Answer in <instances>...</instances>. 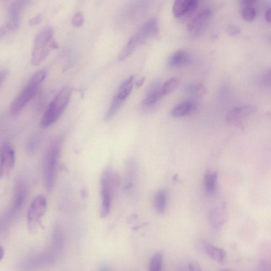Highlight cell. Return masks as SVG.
<instances>
[{
	"mask_svg": "<svg viewBox=\"0 0 271 271\" xmlns=\"http://www.w3.org/2000/svg\"><path fill=\"white\" fill-rule=\"evenodd\" d=\"M139 46L137 41L132 36L128 41L126 46L123 48L119 55V59L120 61L126 59L132 53L136 48Z\"/></svg>",
	"mask_w": 271,
	"mask_h": 271,
	"instance_id": "24",
	"label": "cell"
},
{
	"mask_svg": "<svg viewBox=\"0 0 271 271\" xmlns=\"http://www.w3.org/2000/svg\"><path fill=\"white\" fill-rule=\"evenodd\" d=\"M123 103L124 101L119 99L116 96L114 97L106 114L105 120L109 121L115 116Z\"/></svg>",
	"mask_w": 271,
	"mask_h": 271,
	"instance_id": "23",
	"label": "cell"
},
{
	"mask_svg": "<svg viewBox=\"0 0 271 271\" xmlns=\"http://www.w3.org/2000/svg\"><path fill=\"white\" fill-rule=\"evenodd\" d=\"M84 17L82 13L78 12L74 16L72 20V24L76 27H80L84 24Z\"/></svg>",
	"mask_w": 271,
	"mask_h": 271,
	"instance_id": "29",
	"label": "cell"
},
{
	"mask_svg": "<svg viewBox=\"0 0 271 271\" xmlns=\"http://www.w3.org/2000/svg\"><path fill=\"white\" fill-rule=\"evenodd\" d=\"M213 15V10L206 8L195 16L187 25V30L195 37L202 35L209 24Z\"/></svg>",
	"mask_w": 271,
	"mask_h": 271,
	"instance_id": "7",
	"label": "cell"
},
{
	"mask_svg": "<svg viewBox=\"0 0 271 271\" xmlns=\"http://www.w3.org/2000/svg\"><path fill=\"white\" fill-rule=\"evenodd\" d=\"M196 107V103L194 101L186 100L182 102L173 108L171 115L175 118L184 117L194 111Z\"/></svg>",
	"mask_w": 271,
	"mask_h": 271,
	"instance_id": "16",
	"label": "cell"
},
{
	"mask_svg": "<svg viewBox=\"0 0 271 271\" xmlns=\"http://www.w3.org/2000/svg\"><path fill=\"white\" fill-rule=\"evenodd\" d=\"M163 96L161 81H155L152 83L145 93L143 101V105L148 107L153 106Z\"/></svg>",
	"mask_w": 271,
	"mask_h": 271,
	"instance_id": "12",
	"label": "cell"
},
{
	"mask_svg": "<svg viewBox=\"0 0 271 271\" xmlns=\"http://www.w3.org/2000/svg\"><path fill=\"white\" fill-rule=\"evenodd\" d=\"M167 202V193L164 190H161L156 193L154 204L155 209L158 214H162L164 213Z\"/></svg>",
	"mask_w": 271,
	"mask_h": 271,
	"instance_id": "21",
	"label": "cell"
},
{
	"mask_svg": "<svg viewBox=\"0 0 271 271\" xmlns=\"http://www.w3.org/2000/svg\"><path fill=\"white\" fill-rule=\"evenodd\" d=\"M190 271H202L200 265L196 262H191L189 265Z\"/></svg>",
	"mask_w": 271,
	"mask_h": 271,
	"instance_id": "33",
	"label": "cell"
},
{
	"mask_svg": "<svg viewBox=\"0 0 271 271\" xmlns=\"http://www.w3.org/2000/svg\"><path fill=\"white\" fill-rule=\"evenodd\" d=\"M217 180L218 175L216 172H208L205 175L204 180V189L208 195H212L215 192Z\"/></svg>",
	"mask_w": 271,
	"mask_h": 271,
	"instance_id": "19",
	"label": "cell"
},
{
	"mask_svg": "<svg viewBox=\"0 0 271 271\" xmlns=\"http://www.w3.org/2000/svg\"><path fill=\"white\" fill-rule=\"evenodd\" d=\"M190 61V56L186 51L179 50L170 57L168 65L171 69L179 68L189 63Z\"/></svg>",
	"mask_w": 271,
	"mask_h": 271,
	"instance_id": "14",
	"label": "cell"
},
{
	"mask_svg": "<svg viewBox=\"0 0 271 271\" xmlns=\"http://www.w3.org/2000/svg\"><path fill=\"white\" fill-rule=\"evenodd\" d=\"M9 31L10 30L6 24L0 27V38H2L6 35Z\"/></svg>",
	"mask_w": 271,
	"mask_h": 271,
	"instance_id": "35",
	"label": "cell"
},
{
	"mask_svg": "<svg viewBox=\"0 0 271 271\" xmlns=\"http://www.w3.org/2000/svg\"><path fill=\"white\" fill-rule=\"evenodd\" d=\"M263 83L265 85H270V70H267L263 76Z\"/></svg>",
	"mask_w": 271,
	"mask_h": 271,
	"instance_id": "34",
	"label": "cell"
},
{
	"mask_svg": "<svg viewBox=\"0 0 271 271\" xmlns=\"http://www.w3.org/2000/svg\"><path fill=\"white\" fill-rule=\"evenodd\" d=\"M61 147V141H55L50 146L46 155L44 162V180L48 191H51L54 186Z\"/></svg>",
	"mask_w": 271,
	"mask_h": 271,
	"instance_id": "5",
	"label": "cell"
},
{
	"mask_svg": "<svg viewBox=\"0 0 271 271\" xmlns=\"http://www.w3.org/2000/svg\"><path fill=\"white\" fill-rule=\"evenodd\" d=\"M265 17L267 22H270V8L268 7L265 11Z\"/></svg>",
	"mask_w": 271,
	"mask_h": 271,
	"instance_id": "36",
	"label": "cell"
},
{
	"mask_svg": "<svg viewBox=\"0 0 271 271\" xmlns=\"http://www.w3.org/2000/svg\"><path fill=\"white\" fill-rule=\"evenodd\" d=\"M179 85V80L176 78H172L167 81L162 86V91L163 95L166 96L169 95L173 92Z\"/></svg>",
	"mask_w": 271,
	"mask_h": 271,
	"instance_id": "27",
	"label": "cell"
},
{
	"mask_svg": "<svg viewBox=\"0 0 271 271\" xmlns=\"http://www.w3.org/2000/svg\"><path fill=\"white\" fill-rule=\"evenodd\" d=\"M163 255L160 253L154 254L151 258L149 264V271H162Z\"/></svg>",
	"mask_w": 271,
	"mask_h": 271,
	"instance_id": "26",
	"label": "cell"
},
{
	"mask_svg": "<svg viewBox=\"0 0 271 271\" xmlns=\"http://www.w3.org/2000/svg\"><path fill=\"white\" fill-rule=\"evenodd\" d=\"M29 3L27 1H18L10 6L8 10L9 19L6 24L10 31L15 30L18 28L24 8Z\"/></svg>",
	"mask_w": 271,
	"mask_h": 271,
	"instance_id": "10",
	"label": "cell"
},
{
	"mask_svg": "<svg viewBox=\"0 0 271 271\" xmlns=\"http://www.w3.org/2000/svg\"><path fill=\"white\" fill-rule=\"evenodd\" d=\"M41 19H42V16L41 15H38L29 20V24L30 26H36L41 22Z\"/></svg>",
	"mask_w": 271,
	"mask_h": 271,
	"instance_id": "32",
	"label": "cell"
},
{
	"mask_svg": "<svg viewBox=\"0 0 271 271\" xmlns=\"http://www.w3.org/2000/svg\"><path fill=\"white\" fill-rule=\"evenodd\" d=\"M47 72L45 70L37 71L30 77L27 84L13 100L10 111L17 115L24 109L27 103L35 96L39 86L45 79Z\"/></svg>",
	"mask_w": 271,
	"mask_h": 271,
	"instance_id": "1",
	"label": "cell"
},
{
	"mask_svg": "<svg viewBox=\"0 0 271 271\" xmlns=\"http://www.w3.org/2000/svg\"><path fill=\"white\" fill-rule=\"evenodd\" d=\"M134 77L131 76L121 85L116 96L124 102L129 97L133 87Z\"/></svg>",
	"mask_w": 271,
	"mask_h": 271,
	"instance_id": "20",
	"label": "cell"
},
{
	"mask_svg": "<svg viewBox=\"0 0 271 271\" xmlns=\"http://www.w3.org/2000/svg\"><path fill=\"white\" fill-rule=\"evenodd\" d=\"M185 92L194 97H201L207 93V89L201 83H191L187 85L184 88Z\"/></svg>",
	"mask_w": 271,
	"mask_h": 271,
	"instance_id": "22",
	"label": "cell"
},
{
	"mask_svg": "<svg viewBox=\"0 0 271 271\" xmlns=\"http://www.w3.org/2000/svg\"><path fill=\"white\" fill-rule=\"evenodd\" d=\"M145 78L141 79L140 81L138 82L137 83V86L138 88L141 87L143 84L145 82Z\"/></svg>",
	"mask_w": 271,
	"mask_h": 271,
	"instance_id": "37",
	"label": "cell"
},
{
	"mask_svg": "<svg viewBox=\"0 0 271 271\" xmlns=\"http://www.w3.org/2000/svg\"><path fill=\"white\" fill-rule=\"evenodd\" d=\"M100 271H110L109 269H108L106 267H103L101 269Z\"/></svg>",
	"mask_w": 271,
	"mask_h": 271,
	"instance_id": "39",
	"label": "cell"
},
{
	"mask_svg": "<svg viewBox=\"0 0 271 271\" xmlns=\"http://www.w3.org/2000/svg\"><path fill=\"white\" fill-rule=\"evenodd\" d=\"M242 16L243 18L248 22H251L255 19L257 12L254 5L242 8Z\"/></svg>",
	"mask_w": 271,
	"mask_h": 271,
	"instance_id": "28",
	"label": "cell"
},
{
	"mask_svg": "<svg viewBox=\"0 0 271 271\" xmlns=\"http://www.w3.org/2000/svg\"><path fill=\"white\" fill-rule=\"evenodd\" d=\"M15 152L11 145L4 144L0 151V178L8 176L14 168Z\"/></svg>",
	"mask_w": 271,
	"mask_h": 271,
	"instance_id": "8",
	"label": "cell"
},
{
	"mask_svg": "<svg viewBox=\"0 0 271 271\" xmlns=\"http://www.w3.org/2000/svg\"><path fill=\"white\" fill-rule=\"evenodd\" d=\"M256 111L257 108L252 105L238 106L228 113L226 120L229 123H233L245 117L252 115Z\"/></svg>",
	"mask_w": 271,
	"mask_h": 271,
	"instance_id": "13",
	"label": "cell"
},
{
	"mask_svg": "<svg viewBox=\"0 0 271 271\" xmlns=\"http://www.w3.org/2000/svg\"><path fill=\"white\" fill-rule=\"evenodd\" d=\"M137 166L133 162L130 161L127 164L125 179L126 189L128 190L132 188L137 178Z\"/></svg>",
	"mask_w": 271,
	"mask_h": 271,
	"instance_id": "18",
	"label": "cell"
},
{
	"mask_svg": "<svg viewBox=\"0 0 271 271\" xmlns=\"http://www.w3.org/2000/svg\"><path fill=\"white\" fill-rule=\"evenodd\" d=\"M9 74V71L7 69L0 70V88L4 84Z\"/></svg>",
	"mask_w": 271,
	"mask_h": 271,
	"instance_id": "31",
	"label": "cell"
},
{
	"mask_svg": "<svg viewBox=\"0 0 271 271\" xmlns=\"http://www.w3.org/2000/svg\"><path fill=\"white\" fill-rule=\"evenodd\" d=\"M159 31L158 20L152 18L148 20L133 37L138 45H140L148 42L150 38L157 36Z\"/></svg>",
	"mask_w": 271,
	"mask_h": 271,
	"instance_id": "9",
	"label": "cell"
},
{
	"mask_svg": "<svg viewBox=\"0 0 271 271\" xmlns=\"http://www.w3.org/2000/svg\"><path fill=\"white\" fill-rule=\"evenodd\" d=\"M226 208L224 205L216 207L210 214V222L214 229H220L225 224L226 219Z\"/></svg>",
	"mask_w": 271,
	"mask_h": 271,
	"instance_id": "15",
	"label": "cell"
},
{
	"mask_svg": "<svg viewBox=\"0 0 271 271\" xmlns=\"http://www.w3.org/2000/svg\"><path fill=\"white\" fill-rule=\"evenodd\" d=\"M118 174L110 169H106L101 178V207L100 216L106 218L109 214L113 196L116 193L119 184Z\"/></svg>",
	"mask_w": 271,
	"mask_h": 271,
	"instance_id": "3",
	"label": "cell"
},
{
	"mask_svg": "<svg viewBox=\"0 0 271 271\" xmlns=\"http://www.w3.org/2000/svg\"><path fill=\"white\" fill-rule=\"evenodd\" d=\"M241 31V28L235 25H229L227 28V32L231 36L236 35L240 33Z\"/></svg>",
	"mask_w": 271,
	"mask_h": 271,
	"instance_id": "30",
	"label": "cell"
},
{
	"mask_svg": "<svg viewBox=\"0 0 271 271\" xmlns=\"http://www.w3.org/2000/svg\"><path fill=\"white\" fill-rule=\"evenodd\" d=\"M221 271H233V270H228V269H224V270H222Z\"/></svg>",
	"mask_w": 271,
	"mask_h": 271,
	"instance_id": "40",
	"label": "cell"
},
{
	"mask_svg": "<svg viewBox=\"0 0 271 271\" xmlns=\"http://www.w3.org/2000/svg\"><path fill=\"white\" fill-rule=\"evenodd\" d=\"M15 195L14 208L16 210L19 209L24 204L26 197V191L24 185L18 186Z\"/></svg>",
	"mask_w": 271,
	"mask_h": 271,
	"instance_id": "25",
	"label": "cell"
},
{
	"mask_svg": "<svg viewBox=\"0 0 271 271\" xmlns=\"http://www.w3.org/2000/svg\"><path fill=\"white\" fill-rule=\"evenodd\" d=\"M204 247L208 255L215 261L218 263L224 262L227 256V253L224 249L210 243H205Z\"/></svg>",
	"mask_w": 271,
	"mask_h": 271,
	"instance_id": "17",
	"label": "cell"
},
{
	"mask_svg": "<svg viewBox=\"0 0 271 271\" xmlns=\"http://www.w3.org/2000/svg\"><path fill=\"white\" fill-rule=\"evenodd\" d=\"M54 30L50 27L40 30L35 38L31 53V63L38 65L47 57L51 49L56 48L58 45L53 39Z\"/></svg>",
	"mask_w": 271,
	"mask_h": 271,
	"instance_id": "2",
	"label": "cell"
},
{
	"mask_svg": "<svg viewBox=\"0 0 271 271\" xmlns=\"http://www.w3.org/2000/svg\"><path fill=\"white\" fill-rule=\"evenodd\" d=\"M47 210V201L42 195L37 196L31 204L28 211L27 220L29 228L34 229L40 224Z\"/></svg>",
	"mask_w": 271,
	"mask_h": 271,
	"instance_id": "6",
	"label": "cell"
},
{
	"mask_svg": "<svg viewBox=\"0 0 271 271\" xmlns=\"http://www.w3.org/2000/svg\"><path fill=\"white\" fill-rule=\"evenodd\" d=\"M198 6L196 0H176L173 5V13L175 17H187L193 14Z\"/></svg>",
	"mask_w": 271,
	"mask_h": 271,
	"instance_id": "11",
	"label": "cell"
},
{
	"mask_svg": "<svg viewBox=\"0 0 271 271\" xmlns=\"http://www.w3.org/2000/svg\"><path fill=\"white\" fill-rule=\"evenodd\" d=\"M72 94L69 87L62 88L48 105L41 121V126L47 128L54 123L63 113L69 103Z\"/></svg>",
	"mask_w": 271,
	"mask_h": 271,
	"instance_id": "4",
	"label": "cell"
},
{
	"mask_svg": "<svg viewBox=\"0 0 271 271\" xmlns=\"http://www.w3.org/2000/svg\"><path fill=\"white\" fill-rule=\"evenodd\" d=\"M4 254H5L4 249L2 246H0V261H1V260L3 258L4 256Z\"/></svg>",
	"mask_w": 271,
	"mask_h": 271,
	"instance_id": "38",
	"label": "cell"
}]
</instances>
